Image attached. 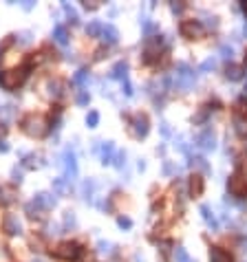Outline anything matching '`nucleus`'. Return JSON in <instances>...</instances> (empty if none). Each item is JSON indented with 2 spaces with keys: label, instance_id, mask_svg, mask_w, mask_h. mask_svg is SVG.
Listing matches in <instances>:
<instances>
[{
  "label": "nucleus",
  "instance_id": "1",
  "mask_svg": "<svg viewBox=\"0 0 247 262\" xmlns=\"http://www.w3.org/2000/svg\"><path fill=\"white\" fill-rule=\"evenodd\" d=\"M20 126H22V130H25L29 137H33V139H40V137H44L49 132L47 117H44V115H36V113L27 115L25 119H22Z\"/></svg>",
  "mask_w": 247,
  "mask_h": 262
},
{
  "label": "nucleus",
  "instance_id": "2",
  "mask_svg": "<svg viewBox=\"0 0 247 262\" xmlns=\"http://www.w3.org/2000/svg\"><path fill=\"white\" fill-rule=\"evenodd\" d=\"M27 77H29V71L27 69L3 71V73H0V86H3L5 91H16V88H20L22 84H25Z\"/></svg>",
  "mask_w": 247,
  "mask_h": 262
},
{
  "label": "nucleus",
  "instance_id": "3",
  "mask_svg": "<svg viewBox=\"0 0 247 262\" xmlns=\"http://www.w3.org/2000/svg\"><path fill=\"white\" fill-rule=\"evenodd\" d=\"M196 82V73L192 69H190L185 62H179L177 64V75H175V84L177 88H181V91H188V88H192Z\"/></svg>",
  "mask_w": 247,
  "mask_h": 262
},
{
  "label": "nucleus",
  "instance_id": "4",
  "mask_svg": "<svg viewBox=\"0 0 247 262\" xmlns=\"http://www.w3.org/2000/svg\"><path fill=\"white\" fill-rule=\"evenodd\" d=\"M203 33L205 27L199 20H185L181 25V36L188 38V40H199V38H203Z\"/></svg>",
  "mask_w": 247,
  "mask_h": 262
},
{
  "label": "nucleus",
  "instance_id": "5",
  "mask_svg": "<svg viewBox=\"0 0 247 262\" xmlns=\"http://www.w3.org/2000/svg\"><path fill=\"white\" fill-rule=\"evenodd\" d=\"M53 253H55V258H60V260H75L77 255L82 253V249L77 242H62L55 247Z\"/></svg>",
  "mask_w": 247,
  "mask_h": 262
},
{
  "label": "nucleus",
  "instance_id": "6",
  "mask_svg": "<svg viewBox=\"0 0 247 262\" xmlns=\"http://www.w3.org/2000/svg\"><path fill=\"white\" fill-rule=\"evenodd\" d=\"M62 165H64V178L73 183L77 178V161H75V154L71 152V148L66 150L64 157H62Z\"/></svg>",
  "mask_w": 247,
  "mask_h": 262
},
{
  "label": "nucleus",
  "instance_id": "7",
  "mask_svg": "<svg viewBox=\"0 0 247 262\" xmlns=\"http://www.w3.org/2000/svg\"><path fill=\"white\" fill-rule=\"evenodd\" d=\"M148 128H150V124H148V117L146 115H135L133 119H131V132L137 139H144L146 135H148Z\"/></svg>",
  "mask_w": 247,
  "mask_h": 262
},
{
  "label": "nucleus",
  "instance_id": "8",
  "mask_svg": "<svg viewBox=\"0 0 247 262\" xmlns=\"http://www.w3.org/2000/svg\"><path fill=\"white\" fill-rule=\"evenodd\" d=\"M196 146H199L203 152H212L216 148V137L212 130H203L196 135Z\"/></svg>",
  "mask_w": 247,
  "mask_h": 262
},
{
  "label": "nucleus",
  "instance_id": "9",
  "mask_svg": "<svg viewBox=\"0 0 247 262\" xmlns=\"http://www.w3.org/2000/svg\"><path fill=\"white\" fill-rule=\"evenodd\" d=\"M161 44H164V38L161 36H155L153 40H148V44H146V49H144V60L146 62H155L157 55H159Z\"/></svg>",
  "mask_w": 247,
  "mask_h": 262
},
{
  "label": "nucleus",
  "instance_id": "10",
  "mask_svg": "<svg viewBox=\"0 0 247 262\" xmlns=\"http://www.w3.org/2000/svg\"><path fill=\"white\" fill-rule=\"evenodd\" d=\"M227 189H229V194H232V196H243V194L247 192V183H245V178H243V176H238V174L229 176V181H227Z\"/></svg>",
  "mask_w": 247,
  "mask_h": 262
},
{
  "label": "nucleus",
  "instance_id": "11",
  "mask_svg": "<svg viewBox=\"0 0 247 262\" xmlns=\"http://www.w3.org/2000/svg\"><path fill=\"white\" fill-rule=\"evenodd\" d=\"M33 203L42 209H53L55 205H58V198H55V194H51V192H40V194H36Z\"/></svg>",
  "mask_w": 247,
  "mask_h": 262
},
{
  "label": "nucleus",
  "instance_id": "12",
  "mask_svg": "<svg viewBox=\"0 0 247 262\" xmlns=\"http://www.w3.org/2000/svg\"><path fill=\"white\" fill-rule=\"evenodd\" d=\"M3 227H5V231H7L9 236H18V233H22V222L18 220V216H14V214L5 216Z\"/></svg>",
  "mask_w": 247,
  "mask_h": 262
},
{
  "label": "nucleus",
  "instance_id": "13",
  "mask_svg": "<svg viewBox=\"0 0 247 262\" xmlns=\"http://www.w3.org/2000/svg\"><path fill=\"white\" fill-rule=\"evenodd\" d=\"M93 150H99V152H102V163H104V165L113 163V154H115V143H113V141L95 143Z\"/></svg>",
  "mask_w": 247,
  "mask_h": 262
},
{
  "label": "nucleus",
  "instance_id": "14",
  "mask_svg": "<svg viewBox=\"0 0 247 262\" xmlns=\"http://www.w3.org/2000/svg\"><path fill=\"white\" fill-rule=\"evenodd\" d=\"M234 130H236L238 137H247V113H243V110H238V113H234Z\"/></svg>",
  "mask_w": 247,
  "mask_h": 262
},
{
  "label": "nucleus",
  "instance_id": "15",
  "mask_svg": "<svg viewBox=\"0 0 247 262\" xmlns=\"http://www.w3.org/2000/svg\"><path fill=\"white\" fill-rule=\"evenodd\" d=\"M18 198V192H16L14 185H0V205H11Z\"/></svg>",
  "mask_w": 247,
  "mask_h": 262
},
{
  "label": "nucleus",
  "instance_id": "16",
  "mask_svg": "<svg viewBox=\"0 0 247 262\" xmlns=\"http://www.w3.org/2000/svg\"><path fill=\"white\" fill-rule=\"evenodd\" d=\"M201 216H203L205 225L210 227L212 231H216V229H218V220H216V216H214V211H212L210 205H201Z\"/></svg>",
  "mask_w": 247,
  "mask_h": 262
},
{
  "label": "nucleus",
  "instance_id": "17",
  "mask_svg": "<svg viewBox=\"0 0 247 262\" xmlns=\"http://www.w3.org/2000/svg\"><path fill=\"white\" fill-rule=\"evenodd\" d=\"M102 40H104L106 44H115L117 40H119V31H117L115 25H104V29H102Z\"/></svg>",
  "mask_w": 247,
  "mask_h": 262
},
{
  "label": "nucleus",
  "instance_id": "18",
  "mask_svg": "<svg viewBox=\"0 0 247 262\" xmlns=\"http://www.w3.org/2000/svg\"><path fill=\"white\" fill-rule=\"evenodd\" d=\"M190 196H201V194H203V178H201L199 174H192L190 176Z\"/></svg>",
  "mask_w": 247,
  "mask_h": 262
},
{
  "label": "nucleus",
  "instance_id": "19",
  "mask_svg": "<svg viewBox=\"0 0 247 262\" xmlns=\"http://www.w3.org/2000/svg\"><path fill=\"white\" fill-rule=\"evenodd\" d=\"M47 88H49V97H51V99L64 97V82L53 80V82H49V84H47Z\"/></svg>",
  "mask_w": 247,
  "mask_h": 262
},
{
  "label": "nucleus",
  "instance_id": "20",
  "mask_svg": "<svg viewBox=\"0 0 247 262\" xmlns=\"http://www.w3.org/2000/svg\"><path fill=\"white\" fill-rule=\"evenodd\" d=\"M110 77L126 82V80H128V64L124 62V60H121V62H117V64L113 66V71H110Z\"/></svg>",
  "mask_w": 247,
  "mask_h": 262
},
{
  "label": "nucleus",
  "instance_id": "21",
  "mask_svg": "<svg viewBox=\"0 0 247 262\" xmlns=\"http://www.w3.org/2000/svg\"><path fill=\"white\" fill-rule=\"evenodd\" d=\"M53 189L60 194V196H64V194H69V192H71V181H66L64 176L53 178Z\"/></svg>",
  "mask_w": 247,
  "mask_h": 262
},
{
  "label": "nucleus",
  "instance_id": "22",
  "mask_svg": "<svg viewBox=\"0 0 247 262\" xmlns=\"http://www.w3.org/2000/svg\"><path fill=\"white\" fill-rule=\"evenodd\" d=\"M93 194H95V181L88 178V181L82 183V198L86 200V203H93Z\"/></svg>",
  "mask_w": 247,
  "mask_h": 262
},
{
  "label": "nucleus",
  "instance_id": "23",
  "mask_svg": "<svg viewBox=\"0 0 247 262\" xmlns=\"http://www.w3.org/2000/svg\"><path fill=\"white\" fill-rule=\"evenodd\" d=\"M210 260H212V262H232V255L225 253L223 249H218V247H212Z\"/></svg>",
  "mask_w": 247,
  "mask_h": 262
},
{
  "label": "nucleus",
  "instance_id": "24",
  "mask_svg": "<svg viewBox=\"0 0 247 262\" xmlns=\"http://www.w3.org/2000/svg\"><path fill=\"white\" fill-rule=\"evenodd\" d=\"M53 40L60 44V47H66L69 44V33H66V29L64 27H55V31H53Z\"/></svg>",
  "mask_w": 247,
  "mask_h": 262
},
{
  "label": "nucleus",
  "instance_id": "25",
  "mask_svg": "<svg viewBox=\"0 0 247 262\" xmlns=\"http://www.w3.org/2000/svg\"><path fill=\"white\" fill-rule=\"evenodd\" d=\"M62 225H64V229H66V231H69V229H75V225H77L75 211L66 209V211H64V216H62Z\"/></svg>",
  "mask_w": 247,
  "mask_h": 262
},
{
  "label": "nucleus",
  "instance_id": "26",
  "mask_svg": "<svg viewBox=\"0 0 247 262\" xmlns=\"http://www.w3.org/2000/svg\"><path fill=\"white\" fill-rule=\"evenodd\" d=\"M225 77H227L229 82H238L240 77H243V69L236 66V64H229L227 69H225Z\"/></svg>",
  "mask_w": 247,
  "mask_h": 262
},
{
  "label": "nucleus",
  "instance_id": "27",
  "mask_svg": "<svg viewBox=\"0 0 247 262\" xmlns=\"http://www.w3.org/2000/svg\"><path fill=\"white\" fill-rule=\"evenodd\" d=\"M190 165H192L194 170L203 172V174H207V172H210V163H207L203 157H192V159H190Z\"/></svg>",
  "mask_w": 247,
  "mask_h": 262
},
{
  "label": "nucleus",
  "instance_id": "28",
  "mask_svg": "<svg viewBox=\"0 0 247 262\" xmlns=\"http://www.w3.org/2000/svg\"><path fill=\"white\" fill-rule=\"evenodd\" d=\"M102 29H104V25H102V22H99V20H91V22H88V25H86V33H88V36H91V38L102 36Z\"/></svg>",
  "mask_w": 247,
  "mask_h": 262
},
{
  "label": "nucleus",
  "instance_id": "29",
  "mask_svg": "<svg viewBox=\"0 0 247 262\" xmlns=\"http://www.w3.org/2000/svg\"><path fill=\"white\" fill-rule=\"evenodd\" d=\"M16 117V108L11 104L7 106H0V121H11Z\"/></svg>",
  "mask_w": 247,
  "mask_h": 262
},
{
  "label": "nucleus",
  "instance_id": "30",
  "mask_svg": "<svg viewBox=\"0 0 247 262\" xmlns=\"http://www.w3.org/2000/svg\"><path fill=\"white\" fill-rule=\"evenodd\" d=\"M38 161H40L38 154H27L25 161H22V165H25V168H29V170H36V168H40V163H38Z\"/></svg>",
  "mask_w": 247,
  "mask_h": 262
},
{
  "label": "nucleus",
  "instance_id": "31",
  "mask_svg": "<svg viewBox=\"0 0 247 262\" xmlns=\"http://www.w3.org/2000/svg\"><path fill=\"white\" fill-rule=\"evenodd\" d=\"M142 27H144V33H146V36H148V38L153 36V33L159 31V27H157L153 20H148V18H142Z\"/></svg>",
  "mask_w": 247,
  "mask_h": 262
},
{
  "label": "nucleus",
  "instance_id": "32",
  "mask_svg": "<svg viewBox=\"0 0 247 262\" xmlns=\"http://www.w3.org/2000/svg\"><path fill=\"white\" fill-rule=\"evenodd\" d=\"M88 77H91V75H88V71H84V69L77 71V73L73 75V84H75V86H84L88 82Z\"/></svg>",
  "mask_w": 247,
  "mask_h": 262
},
{
  "label": "nucleus",
  "instance_id": "33",
  "mask_svg": "<svg viewBox=\"0 0 247 262\" xmlns=\"http://www.w3.org/2000/svg\"><path fill=\"white\" fill-rule=\"evenodd\" d=\"M25 211H27V214L31 216V218H40L44 209H42V207H38V205H36V203H33V200H31V203H27V207H25Z\"/></svg>",
  "mask_w": 247,
  "mask_h": 262
},
{
  "label": "nucleus",
  "instance_id": "34",
  "mask_svg": "<svg viewBox=\"0 0 247 262\" xmlns=\"http://www.w3.org/2000/svg\"><path fill=\"white\" fill-rule=\"evenodd\" d=\"M62 9H64V14H66V16H69V20H71V25H77V20H80V18H77V11H75V9H73V7H71V5H69V3H62Z\"/></svg>",
  "mask_w": 247,
  "mask_h": 262
},
{
  "label": "nucleus",
  "instance_id": "35",
  "mask_svg": "<svg viewBox=\"0 0 247 262\" xmlns=\"http://www.w3.org/2000/svg\"><path fill=\"white\" fill-rule=\"evenodd\" d=\"M175 262H194V260L190 258L188 251H185L183 247H177V249H175Z\"/></svg>",
  "mask_w": 247,
  "mask_h": 262
},
{
  "label": "nucleus",
  "instance_id": "36",
  "mask_svg": "<svg viewBox=\"0 0 247 262\" xmlns=\"http://www.w3.org/2000/svg\"><path fill=\"white\" fill-rule=\"evenodd\" d=\"M214 69H216V60H214V58H207L205 62L199 66L201 73H210V71H214Z\"/></svg>",
  "mask_w": 247,
  "mask_h": 262
},
{
  "label": "nucleus",
  "instance_id": "37",
  "mask_svg": "<svg viewBox=\"0 0 247 262\" xmlns=\"http://www.w3.org/2000/svg\"><path fill=\"white\" fill-rule=\"evenodd\" d=\"M97 124H99V113H97V110H91V113L86 115V126L88 128H95Z\"/></svg>",
  "mask_w": 247,
  "mask_h": 262
},
{
  "label": "nucleus",
  "instance_id": "38",
  "mask_svg": "<svg viewBox=\"0 0 247 262\" xmlns=\"http://www.w3.org/2000/svg\"><path fill=\"white\" fill-rule=\"evenodd\" d=\"M97 251L104 253V255H110V253H113V244L106 242V240H99L97 242Z\"/></svg>",
  "mask_w": 247,
  "mask_h": 262
},
{
  "label": "nucleus",
  "instance_id": "39",
  "mask_svg": "<svg viewBox=\"0 0 247 262\" xmlns=\"http://www.w3.org/2000/svg\"><path fill=\"white\" fill-rule=\"evenodd\" d=\"M113 163H115V168H124V165H126V152H124V150H119V152L115 154V159H113Z\"/></svg>",
  "mask_w": 247,
  "mask_h": 262
},
{
  "label": "nucleus",
  "instance_id": "40",
  "mask_svg": "<svg viewBox=\"0 0 247 262\" xmlns=\"http://www.w3.org/2000/svg\"><path fill=\"white\" fill-rule=\"evenodd\" d=\"M221 58H225V60H232V55H234V49L229 47V44H221Z\"/></svg>",
  "mask_w": 247,
  "mask_h": 262
},
{
  "label": "nucleus",
  "instance_id": "41",
  "mask_svg": "<svg viewBox=\"0 0 247 262\" xmlns=\"http://www.w3.org/2000/svg\"><path fill=\"white\" fill-rule=\"evenodd\" d=\"M88 102H91V95H88L86 91H80V93H77V104H80V106H86Z\"/></svg>",
  "mask_w": 247,
  "mask_h": 262
},
{
  "label": "nucleus",
  "instance_id": "42",
  "mask_svg": "<svg viewBox=\"0 0 247 262\" xmlns=\"http://www.w3.org/2000/svg\"><path fill=\"white\" fill-rule=\"evenodd\" d=\"M117 225H119L121 229H131V227H133V220L126 218V216H119V218H117Z\"/></svg>",
  "mask_w": 247,
  "mask_h": 262
},
{
  "label": "nucleus",
  "instance_id": "43",
  "mask_svg": "<svg viewBox=\"0 0 247 262\" xmlns=\"http://www.w3.org/2000/svg\"><path fill=\"white\" fill-rule=\"evenodd\" d=\"M18 38H20V42H22V44H29V42H31V33H29V31H22Z\"/></svg>",
  "mask_w": 247,
  "mask_h": 262
},
{
  "label": "nucleus",
  "instance_id": "44",
  "mask_svg": "<svg viewBox=\"0 0 247 262\" xmlns=\"http://www.w3.org/2000/svg\"><path fill=\"white\" fill-rule=\"evenodd\" d=\"M207 27H210V29H216L218 27V20L214 18V16H207Z\"/></svg>",
  "mask_w": 247,
  "mask_h": 262
},
{
  "label": "nucleus",
  "instance_id": "45",
  "mask_svg": "<svg viewBox=\"0 0 247 262\" xmlns=\"http://www.w3.org/2000/svg\"><path fill=\"white\" fill-rule=\"evenodd\" d=\"M164 172H166V174H175V165H172L170 161H166V163H164Z\"/></svg>",
  "mask_w": 247,
  "mask_h": 262
},
{
  "label": "nucleus",
  "instance_id": "46",
  "mask_svg": "<svg viewBox=\"0 0 247 262\" xmlns=\"http://www.w3.org/2000/svg\"><path fill=\"white\" fill-rule=\"evenodd\" d=\"M170 9L175 11V14H181V11H183V3H172Z\"/></svg>",
  "mask_w": 247,
  "mask_h": 262
},
{
  "label": "nucleus",
  "instance_id": "47",
  "mask_svg": "<svg viewBox=\"0 0 247 262\" xmlns=\"http://www.w3.org/2000/svg\"><path fill=\"white\" fill-rule=\"evenodd\" d=\"M161 135H164V137H170V128H168L166 121H164V124H161Z\"/></svg>",
  "mask_w": 247,
  "mask_h": 262
},
{
  "label": "nucleus",
  "instance_id": "48",
  "mask_svg": "<svg viewBox=\"0 0 247 262\" xmlns=\"http://www.w3.org/2000/svg\"><path fill=\"white\" fill-rule=\"evenodd\" d=\"M14 183H22V174L18 172V168L14 170Z\"/></svg>",
  "mask_w": 247,
  "mask_h": 262
},
{
  "label": "nucleus",
  "instance_id": "49",
  "mask_svg": "<svg viewBox=\"0 0 247 262\" xmlns=\"http://www.w3.org/2000/svg\"><path fill=\"white\" fill-rule=\"evenodd\" d=\"M22 9H27V11L33 9V0H25V3H22Z\"/></svg>",
  "mask_w": 247,
  "mask_h": 262
},
{
  "label": "nucleus",
  "instance_id": "50",
  "mask_svg": "<svg viewBox=\"0 0 247 262\" xmlns=\"http://www.w3.org/2000/svg\"><path fill=\"white\" fill-rule=\"evenodd\" d=\"M84 7H86V9H97L99 3H84Z\"/></svg>",
  "mask_w": 247,
  "mask_h": 262
},
{
  "label": "nucleus",
  "instance_id": "51",
  "mask_svg": "<svg viewBox=\"0 0 247 262\" xmlns=\"http://www.w3.org/2000/svg\"><path fill=\"white\" fill-rule=\"evenodd\" d=\"M7 150H9L7 143H5V141H0V152H7Z\"/></svg>",
  "mask_w": 247,
  "mask_h": 262
},
{
  "label": "nucleus",
  "instance_id": "52",
  "mask_svg": "<svg viewBox=\"0 0 247 262\" xmlns=\"http://www.w3.org/2000/svg\"><path fill=\"white\" fill-rule=\"evenodd\" d=\"M243 9H245V14H247V3H243Z\"/></svg>",
  "mask_w": 247,
  "mask_h": 262
},
{
  "label": "nucleus",
  "instance_id": "53",
  "mask_svg": "<svg viewBox=\"0 0 247 262\" xmlns=\"http://www.w3.org/2000/svg\"><path fill=\"white\" fill-rule=\"evenodd\" d=\"M243 31H245V36H247V25H245V29H243Z\"/></svg>",
  "mask_w": 247,
  "mask_h": 262
},
{
  "label": "nucleus",
  "instance_id": "54",
  "mask_svg": "<svg viewBox=\"0 0 247 262\" xmlns=\"http://www.w3.org/2000/svg\"><path fill=\"white\" fill-rule=\"evenodd\" d=\"M245 66H247V53H245Z\"/></svg>",
  "mask_w": 247,
  "mask_h": 262
},
{
  "label": "nucleus",
  "instance_id": "55",
  "mask_svg": "<svg viewBox=\"0 0 247 262\" xmlns=\"http://www.w3.org/2000/svg\"><path fill=\"white\" fill-rule=\"evenodd\" d=\"M0 58H3V51H0Z\"/></svg>",
  "mask_w": 247,
  "mask_h": 262
},
{
  "label": "nucleus",
  "instance_id": "56",
  "mask_svg": "<svg viewBox=\"0 0 247 262\" xmlns=\"http://www.w3.org/2000/svg\"><path fill=\"white\" fill-rule=\"evenodd\" d=\"M33 262H40V260H33Z\"/></svg>",
  "mask_w": 247,
  "mask_h": 262
},
{
  "label": "nucleus",
  "instance_id": "57",
  "mask_svg": "<svg viewBox=\"0 0 247 262\" xmlns=\"http://www.w3.org/2000/svg\"><path fill=\"white\" fill-rule=\"evenodd\" d=\"M245 183H247V178H245Z\"/></svg>",
  "mask_w": 247,
  "mask_h": 262
},
{
  "label": "nucleus",
  "instance_id": "58",
  "mask_svg": "<svg viewBox=\"0 0 247 262\" xmlns=\"http://www.w3.org/2000/svg\"><path fill=\"white\" fill-rule=\"evenodd\" d=\"M0 132H3V130H0Z\"/></svg>",
  "mask_w": 247,
  "mask_h": 262
}]
</instances>
